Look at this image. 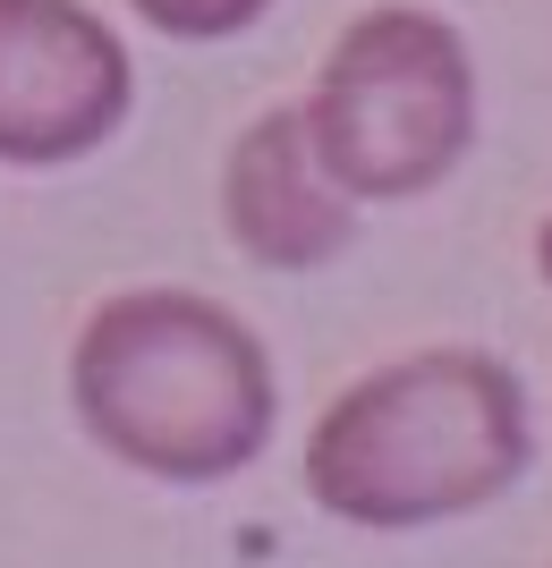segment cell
I'll return each instance as SVG.
<instances>
[{
    "label": "cell",
    "instance_id": "1",
    "mask_svg": "<svg viewBox=\"0 0 552 568\" xmlns=\"http://www.w3.org/2000/svg\"><path fill=\"white\" fill-rule=\"evenodd\" d=\"M69 399L102 458L153 484H230L281 416L264 339L195 288H120L69 348Z\"/></svg>",
    "mask_w": 552,
    "mask_h": 568
},
{
    "label": "cell",
    "instance_id": "2",
    "mask_svg": "<svg viewBox=\"0 0 552 568\" xmlns=\"http://www.w3.org/2000/svg\"><path fill=\"white\" fill-rule=\"evenodd\" d=\"M535 458L528 390L484 348H416L358 374L307 433V493L340 526L409 535L519 493Z\"/></svg>",
    "mask_w": 552,
    "mask_h": 568
},
{
    "label": "cell",
    "instance_id": "3",
    "mask_svg": "<svg viewBox=\"0 0 552 568\" xmlns=\"http://www.w3.org/2000/svg\"><path fill=\"white\" fill-rule=\"evenodd\" d=\"M298 111H307V136L340 179V195L409 204V195L442 187L476 144V60L459 43V26L391 0V9H365L340 26Z\"/></svg>",
    "mask_w": 552,
    "mask_h": 568
},
{
    "label": "cell",
    "instance_id": "4",
    "mask_svg": "<svg viewBox=\"0 0 552 568\" xmlns=\"http://www.w3.org/2000/svg\"><path fill=\"white\" fill-rule=\"evenodd\" d=\"M137 69L86 0H0V170H69L128 128Z\"/></svg>",
    "mask_w": 552,
    "mask_h": 568
},
{
    "label": "cell",
    "instance_id": "5",
    "mask_svg": "<svg viewBox=\"0 0 552 568\" xmlns=\"http://www.w3.org/2000/svg\"><path fill=\"white\" fill-rule=\"evenodd\" d=\"M221 230L264 272H323V263H340L358 246V195H340V179L323 170L298 102H272L230 144V162H221Z\"/></svg>",
    "mask_w": 552,
    "mask_h": 568
},
{
    "label": "cell",
    "instance_id": "6",
    "mask_svg": "<svg viewBox=\"0 0 552 568\" xmlns=\"http://www.w3.org/2000/svg\"><path fill=\"white\" fill-rule=\"evenodd\" d=\"M153 34H170V43H230V34H247V26L264 18L272 0H128Z\"/></svg>",
    "mask_w": 552,
    "mask_h": 568
},
{
    "label": "cell",
    "instance_id": "7",
    "mask_svg": "<svg viewBox=\"0 0 552 568\" xmlns=\"http://www.w3.org/2000/svg\"><path fill=\"white\" fill-rule=\"evenodd\" d=\"M535 263H544V281H552V221H544V237H535Z\"/></svg>",
    "mask_w": 552,
    "mask_h": 568
}]
</instances>
